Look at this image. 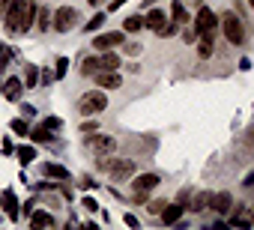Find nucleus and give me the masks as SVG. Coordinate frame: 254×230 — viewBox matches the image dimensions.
<instances>
[{"label": "nucleus", "mask_w": 254, "mask_h": 230, "mask_svg": "<svg viewBox=\"0 0 254 230\" xmlns=\"http://www.w3.org/2000/svg\"><path fill=\"white\" fill-rule=\"evenodd\" d=\"M105 108H108L105 90H87V93L78 99V114H81V117H99Z\"/></svg>", "instance_id": "obj_1"}, {"label": "nucleus", "mask_w": 254, "mask_h": 230, "mask_svg": "<svg viewBox=\"0 0 254 230\" xmlns=\"http://www.w3.org/2000/svg\"><path fill=\"white\" fill-rule=\"evenodd\" d=\"M24 3H27V0H9V6L3 9V27H6V33H12V36H18L21 15H24Z\"/></svg>", "instance_id": "obj_2"}, {"label": "nucleus", "mask_w": 254, "mask_h": 230, "mask_svg": "<svg viewBox=\"0 0 254 230\" xmlns=\"http://www.w3.org/2000/svg\"><path fill=\"white\" fill-rule=\"evenodd\" d=\"M224 39L230 45H242L245 42V27H242L236 12H224Z\"/></svg>", "instance_id": "obj_3"}, {"label": "nucleus", "mask_w": 254, "mask_h": 230, "mask_svg": "<svg viewBox=\"0 0 254 230\" xmlns=\"http://www.w3.org/2000/svg\"><path fill=\"white\" fill-rule=\"evenodd\" d=\"M75 24H78V9H75V6H60V9L54 12L51 27H54L57 33H69Z\"/></svg>", "instance_id": "obj_4"}, {"label": "nucleus", "mask_w": 254, "mask_h": 230, "mask_svg": "<svg viewBox=\"0 0 254 230\" xmlns=\"http://www.w3.org/2000/svg\"><path fill=\"white\" fill-rule=\"evenodd\" d=\"M218 27V15L209 9V6H200V12L194 15V33L203 36V33H215Z\"/></svg>", "instance_id": "obj_5"}, {"label": "nucleus", "mask_w": 254, "mask_h": 230, "mask_svg": "<svg viewBox=\"0 0 254 230\" xmlns=\"http://www.w3.org/2000/svg\"><path fill=\"white\" fill-rule=\"evenodd\" d=\"M126 42V30L120 33V30H111V33H99L96 39H93V48L96 51H111V48H120Z\"/></svg>", "instance_id": "obj_6"}, {"label": "nucleus", "mask_w": 254, "mask_h": 230, "mask_svg": "<svg viewBox=\"0 0 254 230\" xmlns=\"http://www.w3.org/2000/svg\"><path fill=\"white\" fill-rule=\"evenodd\" d=\"M93 78H96V87H102V90H120L123 87L120 69H99Z\"/></svg>", "instance_id": "obj_7"}, {"label": "nucleus", "mask_w": 254, "mask_h": 230, "mask_svg": "<svg viewBox=\"0 0 254 230\" xmlns=\"http://www.w3.org/2000/svg\"><path fill=\"white\" fill-rule=\"evenodd\" d=\"M87 147L93 150V153H102V156H108V153H114L117 150V138L114 135H90L87 138Z\"/></svg>", "instance_id": "obj_8"}, {"label": "nucleus", "mask_w": 254, "mask_h": 230, "mask_svg": "<svg viewBox=\"0 0 254 230\" xmlns=\"http://www.w3.org/2000/svg\"><path fill=\"white\" fill-rule=\"evenodd\" d=\"M111 179L114 182H123V179H129L132 173H135V162L132 159H117V162H111Z\"/></svg>", "instance_id": "obj_9"}, {"label": "nucleus", "mask_w": 254, "mask_h": 230, "mask_svg": "<svg viewBox=\"0 0 254 230\" xmlns=\"http://www.w3.org/2000/svg\"><path fill=\"white\" fill-rule=\"evenodd\" d=\"M36 12H39L36 0H27V3H24V15H21V27H18V36H24V33L36 24Z\"/></svg>", "instance_id": "obj_10"}, {"label": "nucleus", "mask_w": 254, "mask_h": 230, "mask_svg": "<svg viewBox=\"0 0 254 230\" xmlns=\"http://www.w3.org/2000/svg\"><path fill=\"white\" fill-rule=\"evenodd\" d=\"M159 185V173H138L135 176V182H132V191H153Z\"/></svg>", "instance_id": "obj_11"}, {"label": "nucleus", "mask_w": 254, "mask_h": 230, "mask_svg": "<svg viewBox=\"0 0 254 230\" xmlns=\"http://www.w3.org/2000/svg\"><path fill=\"white\" fill-rule=\"evenodd\" d=\"M209 206H212L218 215H227V212H230V206H233V194H230V191H218V194H212Z\"/></svg>", "instance_id": "obj_12"}, {"label": "nucleus", "mask_w": 254, "mask_h": 230, "mask_svg": "<svg viewBox=\"0 0 254 230\" xmlns=\"http://www.w3.org/2000/svg\"><path fill=\"white\" fill-rule=\"evenodd\" d=\"M27 224H30L33 230H39V227H54L57 221H54V215H51V212H45V209H33V212H30V218H27Z\"/></svg>", "instance_id": "obj_13"}, {"label": "nucleus", "mask_w": 254, "mask_h": 230, "mask_svg": "<svg viewBox=\"0 0 254 230\" xmlns=\"http://www.w3.org/2000/svg\"><path fill=\"white\" fill-rule=\"evenodd\" d=\"M21 93H24V81H21V78H6V84H3V96H6L9 102H18Z\"/></svg>", "instance_id": "obj_14"}, {"label": "nucleus", "mask_w": 254, "mask_h": 230, "mask_svg": "<svg viewBox=\"0 0 254 230\" xmlns=\"http://www.w3.org/2000/svg\"><path fill=\"white\" fill-rule=\"evenodd\" d=\"M212 51H215V33H203V36H197V54H200L203 60H209Z\"/></svg>", "instance_id": "obj_15"}, {"label": "nucleus", "mask_w": 254, "mask_h": 230, "mask_svg": "<svg viewBox=\"0 0 254 230\" xmlns=\"http://www.w3.org/2000/svg\"><path fill=\"white\" fill-rule=\"evenodd\" d=\"M183 212H186V206H183V203H168V206L162 209V221H165V224H180Z\"/></svg>", "instance_id": "obj_16"}, {"label": "nucleus", "mask_w": 254, "mask_h": 230, "mask_svg": "<svg viewBox=\"0 0 254 230\" xmlns=\"http://www.w3.org/2000/svg\"><path fill=\"white\" fill-rule=\"evenodd\" d=\"M165 21H168V12H162V9H150L144 15V27H150V30H159Z\"/></svg>", "instance_id": "obj_17"}, {"label": "nucleus", "mask_w": 254, "mask_h": 230, "mask_svg": "<svg viewBox=\"0 0 254 230\" xmlns=\"http://www.w3.org/2000/svg\"><path fill=\"white\" fill-rule=\"evenodd\" d=\"M42 173H45L48 179H69V171H66L63 165H57V162H45V165H42Z\"/></svg>", "instance_id": "obj_18"}, {"label": "nucleus", "mask_w": 254, "mask_h": 230, "mask_svg": "<svg viewBox=\"0 0 254 230\" xmlns=\"http://www.w3.org/2000/svg\"><path fill=\"white\" fill-rule=\"evenodd\" d=\"M209 200H212V191H197V194L191 197V203H189L186 209H191V212H203V209L209 206Z\"/></svg>", "instance_id": "obj_19"}, {"label": "nucleus", "mask_w": 254, "mask_h": 230, "mask_svg": "<svg viewBox=\"0 0 254 230\" xmlns=\"http://www.w3.org/2000/svg\"><path fill=\"white\" fill-rule=\"evenodd\" d=\"M0 200H3L6 215H9L12 221H18V200H15V194H12V191H3V197H0Z\"/></svg>", "instance_id": "obj_20"}, {"label": "nucleus", "mask_w": 254, "mask_h": 230, "mask_svg": "<svg viewBox=\"0 0 254 230\" xmlns=\"http://www.w3.org/2000/svg\"><path fill=\"white\" fill-rule=\"evenodd\" d=\"M99 63L102 69H120V54L111 48V51H99Z\"/></svg>", "instance_id": "obj_21"}, {"label": "nucleus", "mask_w": 254, "mask_h": 230, "mask_svg": "<svg viewBox=\"0 0 254 230\" xmlns=\"http://www.w3.org/2000/svg\"><path fill=\"white\" fill-rule=\"evenodd\" d=\"M33 87H39V69L33 63H27L24 66V90H33Z\"/></svg>", "instance_id": "obj_22"}, {"label": "nucleus", "mask_w": 254, "mask_h": 230, "mask_svg": "<svg viewBox=\"0 0 254 230\" xmlns=\"http://www.w3.org/2000/svg\"><path fill=\"white\" fill-rule=\"evenodd\" d=\"M51 21H54V12L45 6V9H39L36 12V27L42 30V33H48V27H51Z\"/></svg>", "instance_id": "obj_23"}, {"label": "nucleus", "mask_w": 254, "mask_h": 230, "mask_svg": "<svg viewBox=\"0 0 254 230\" xmlns=\"http://www.w3.org/2000/svg\"><path fill=\"white\" fill-rule=\"evenodd\" d=\"M15 156H18V162H21V168H27V165H30V162L36 159V147H30V144L24 147V144H21V147L15 150Z\"/></svg>", "instance_id": "obj_24"}, {"label": "nucleus", "mask_w": 254, "mask_h": 230, "mask_svg": "<svg viewBox=\"0 0 254 230\" xmlns=\"http://www.w3.org/2000/svg\"><path fill=\"white\" fill-rule=\"evenodd\" d=\"M99 69H102V63H99V51H96V57H87V60H84V66H81V75L93 78Z\"/></svg>", "instance_id": "obj_25"}, {"label": "nucleus", "mask_w": 254, "mask_h": 230, "mask_svg": "<svg viewBox=\"0 0 254 230\" xmlns=\"http://www.w3.org/2000/svg\"><path fill=\"white\" fill-rule=\"evenodd\" d=\"M171 18H174L177 24H186V21H189V12H186V6L180 3V0H174V3H171Z\"/></svg>", "instance_id": "obj_26"}, {"label": "nucleus", "mask_w": 254, "mask_h": 230, "mask_svg": "<svg viewBox=\"0 0 254 230\" xmlns=\"http://www.w3.org/2000/svg\"><path fill=\"white\" fill-rule=\"evenodd\" d=\"M27 138H30L33 144H45V141H51L54 135H51V129H48V126H39V129H33Z\"/></svg>", "instance_id": "obj_27"}, {"label": "nucleus", "mask_w": 254, "mask_h": 230, "mask_svg": "<svg viewBox=\"0 0 254 230\" xmlns=\"http://www.w3.org/2000/svg\"><path fill=\"white\" fill-rule=\"evenodd\" d=\"M9 129H12V132H15L18 138H27V135H30V123H27L24 117H18V120H12V123H9Z\"/></svg>", "instance_id": "obj_28"}, {"label": "nucleus", "mask_w": 254, "mask_h": 230, "mask_svg": "<svg viewBox=\"0 0 254 230\" xmlns=\"http://www.w3.org/2000/svg\"><path fill=\"white\" fill-rule=\"evenodd\" d=\"M141 27H144V18H141V15H132V18L123 21V30H126V33H135V30H141Z\"/></svg>", "instance_id": "obj_29"}, {"label": "nucleus", "mask_w": 254, "mask_h": 230, "mask_svg": "<svg viewBox=\"0 0 254 230\" xmlns=\"http://www.w3.org/2000/svg\"><path fill=\"white\" fill-rule=\"evenodd\" d=\"M102 24H105V15H102V12H96V15H93V18H90V21L84 24V30H87V33H96V30H99Z\"/></svg>", "instance_id": "obj_30"}, {"label": "nucleus", "mask_w": 254, "mask_h": 230, "mask_svg": "<svg viewBox=\"0 0 254 230\" xmlns=\"http://www.w3.org/2000/svg\"><path fill=\"white\" fill-rule=\"evenodd\" d=\"M69 72V57H57V66H54V78H66Z\"/></svg>", "instance_id": "obj_31"}, {"label": "nucleus", "mask_w": 254, "mask_h": 230, "mask_svg": "<svg viewBox=\"0 0 254 230\" xmlns=\"http://www.w3.org/2000/svg\"><path fill=\"white\" fill-rule=\"evenodd\" d=\"M6 63H9V48L0 45V69H6Z\"/></svg>", "instance_id": "obj_32"}, {"label": "nucleus", "mask_w": 254, "mask_h": 230, "mask_svg": "<svg viewBox=\"0 0 254 230\" xmlns=\"http://www.w3.org/2000/svg\"><path fill=\"white\" fill-rule=\"evenodd\" d=\"M39 81H42V84L48 87V84L54 81V72H51V69H42V72H39Z\"/></svg>", "instance_id": "obj_33"}, {"label": "nucleus", "mask_w": 254, "mask_h": 230, "mask_svg": "<svg viewBox=\"0 0 254 230\" xmlns=\"http://www.w3.org/2000/svg\"><path fill=\"white\" fill-rule=\"evenodd\" d=\"M81 206H84V209H90V212H96V209H99L96 197H84V200H81Z\"/></svg>", "instance_id": "obj_34"}, {"label": "nucleus", "mask_w": 254, "mask_h": 230, "mask_svg": "<svg viewBox=\"0 0 254 230\" xmlns=\"http://www.w3.org/2000/svg\"><path fill=\"white\" fill-rule=\"evenodd\" d=\"M183 42H186V45H191V42H197V33H194V27L183 33Z\"/></svg>", "instance_id": "obj_35"}, {"label": "nucleus", "mask_w": 254, "mask_h": 230, "mask_svg": "<svg viewBox=\"0 0 254 230\" xmlns=\"http://www.w3.org/2000/svg\"><path fill=\"white\" fill-rule=\"evenodd\" d=\"M33 114H36V108H33V105H21V117H24V120H30Z\"/></svg>", "instance_id": "obj_36"}, {"label": "nucleus", "mask_w": 254, "mask_h": 230, "mask_svg": "<svg viewBox=\"0 0 254 230\" xmlns=\"http://www.w3.org/2000/svg\"><path fill=\"white\" fill-rule=\"evenodd\" d=\"M42 126H48V129H51V132H54V129H60V126H63V123H60V120H57V117H48V120H45V123H42Z\"/></svg>", "instance_id": "obj_37"}, {"label": "nucleus", "mask_w": 254, "mask_h": 230, "mask_svg": "<svg viewBox=\"0 0 254 230\" xmlns=\"http://www.w3.org/2000/svg\"><path fill=\"white\" fill-rule=\"evenodd\" d=\"M81 132H99V123H96V120H90V123H84V126H81Z\"/></svg>", "instance_id": "obj_38"}, {"label": "nucleus", "mask_w": 254, "mask_h": 230, "mask_svg": "<svg viewBox=\"0 0 254 230\" xmlns=\"http://www.w3.org/2000/svg\"><path fill=\"white\" fill-rule=\"evenodd\" d=\"M165 206H168V203H162V200H159V203H150V212H153V215H162Z\"/></svg>", "instance_id": "obj_39"}, {"label": "nucleus", "mask_w": 254, "mask_h": 230, "mask_svg": "<svg viewBox=\"0 0 254 230\" xmlns=\"http://www.w3.org/2000/svg\"><path fill=\"white\" fill-rule=\"evenodd\" d=\"M123 221L129 224V227H138V218H135V215H123Z\"/></svg>", "instance_id": "obj_40"}, {"label": "nucleus", "mask_w": 254, "mask_h": 230, "mask_svg": "<svg viewBox=\"0 0 254 230\" xmlns=\"http://www.w3.org/2000/svg\"><path fill=\"white\" fill-rule=\"evenodd\" d=\"M123 3H129V0H111V12H117V9H120Z\"/></svg>", "instance_id": "obj_41"}, {"label": "nucleus", "mask_w": 254, "mask_h": 230, "mask_svg": "<svg viewBox=\"0 0 254 230\" xmlns=\"http://www.w3.org/2000/svg\"><path fill=\"white\" fill-rule=\"evenodd\" d=\"M33 206H36L33 200H27V203H24V215H27V218H30V212H33Z\"/></svg>", "instance_id": "obj_42"}, {"label": "nucleus", "mask_w": 254, "mask_h": 230, "mask_svg": "<svg viewBox=\"0 0 254 230\" xmlns=\"http://www.w3.org/2000/svg\"><path fill=\"white\" fill-rule=\"evenodd\" d=\"M242 185H254V173H248V176H245V182H242Z\"/></svg>", "instance_id": "obj_43"}, {"label": "nucleus", "mask_w": 254, "mask_h": 230, "mask_svg": "<svg viewBox=\"0 0 254 230\" xmlns=\"http://www.w3.org/2000/svg\"><path fill=\"white\" fill-rule=\"evenodd\" d=\"M87 3H90V6H99V3H102V0H87Z\"/></svg>", "instance_id": "obj_44"}, {"label": "nucleus", "mask_w": 254, "mask_h": 230, "mask_svg": "<svg viewBox=\"0 0 254 230\" xmlns=\"http://www.w3.org/2000/svg\"><path fill=\"white\" fill-rule=\"evenodd\" d=\"M248 6H251V9H254V0H248Z\"/></svg>", "instance_id": "obj_45"}, {"label": "nucleus", "mask_w": 254, "mask_h": 230, "mask_svg": "<svg viewBox=\"0 0 254 230\" xmlns=\"http://www.w3.org/2000/svg\"><path fill=\"white\" fill-rule=\"evenodd\" d=\"M150 3H156V0H147V6H150Z\"/></svg>", "instance_id": "obj_46"}, {"label": "nucleus", "mask_w": 254, "mask_h": 230, "mask_svg": "<svg viewBox=\"0 0 254 230\" xmlns=\"http://www.w3.org/2000/svg\"><path fill=\"white\" fill-rule=\"evenodd\" d=\"M0 93H3V87H0Z\"/></svg>", "instance_id": "obj_47"}]
</instances>
